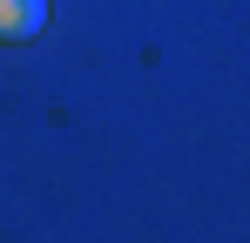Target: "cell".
Returning a JSON list of instances; mask_svg holds the SVG:
<instances>
[{
    "label": "cell",
    "mask_w": 250,
    "mask_h": 243,
    "mask_svg": "<svg viewBox=\"0 0 250 243\" xmlns=\"http://www.w3.org/2000/svg\"><path fill=\"white\" fill-rule=\"evenodd\" d=\"M47 27V0H0V40H34Z\"/></svg>",
    "instance_id": "1"
}]
</instances>
